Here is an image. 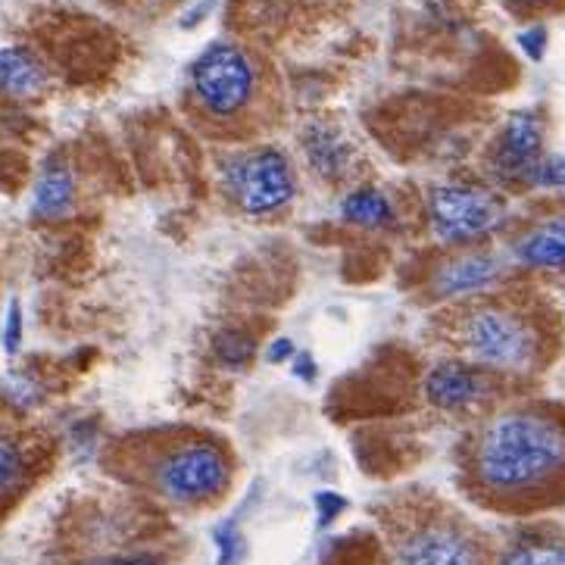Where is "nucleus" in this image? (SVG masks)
<instances>
[{
  "mask_svg": "<svg viewBox=\"0 0 565 565\" xmlns=\"http://www.w3.org/2000/svg\"><path fill=\"white\" fill-rule=\"evenodd\" d=\"M460 487L497 516L531 519L565 504V406L506 400L460 447Z\"/></svg>",
  "mask_w": 565,
  "mask_h": 565,
  "instance_id": "f257e3e1",
  "label": "nucleus"
},
{
  "mask_svg": "<svg viewBox=\"0 0 565 565\" xmlns=\"http://www.w3.org/2000/svg\"><path fill=\"white\" fill-rule=\"evenodd\" d=\"M434 338L450 357L482 365L512 387L538 382L560 353V316L541 297L500 287L450 303L434 323Z\"/></svg>",
  "mask_w": 565,
  "mask_h": 565,
  "instance_id": "f03ea898",
  "label": "nucleus"
},
{
  "mask_svg": "<svg viewBox=\"0 0 565 565\" xmlns=\"http://www.w3.org/2000/svg\"><path fill=\"white\" fill-rule=\"evenodd\" d=\"M384 534L387 565H494L490 541L441 500H406L387 516Z\"/></svg>",
  "mask_w": 565,
  "mask_h": 565,
  "instance_id": "7ed1b4c3",
  "label": "nucleus"
},
{
  "mask_svg": "<svg viewBox=\"0 0 565 565\" xmlns=\"http://www.w3.org/2000/svg\"><path fill=\"white\" fill-rule=\"evenodd\" d=\"M235 478V463L223 441L210 434L166 438L142 460L144 487L169 506L203 509L223 500Z\"/></svg>",
  "mask_w": 565,
  "mask_h": 565,
  "instance_id": "20e7f679",
  "label": "nucleus"
},
{
  "mask_svg": "<svg viewBox=\"0 0 565 565\" xmlns=\"http://www.w3.org/2000/svg\"><path fill=\"white\" fill-rule=\"evenodd\" d=\"M509 203L504 191L487 184H431L425 194V223L431 238L447 250L485 247L509 225Z\"/></svg>",
  "mask_w": 565,
  "mask_h": 565,
  "instance_id": "39448f33",
  "label": "nucleus"
},
{
  "mask_svg": "<svg viewBox=\"0 0 565 565\" xmlns=\"http://www.w3.org/2000/svg\"><path fill=\"white\" fill-rule=\"evenodd\" d=\"M260 94V69L241 44L216 41L191 66V98L206 120L235 122Z\"/></svg>",
  "mask_w": 565,
  "mask_h": 565,
  "instance_id": "423d86ee",
  "label": "nucleus"
},
{
  "mask_svg": "<svg viewBox=\"0 0 565 565\" xmlns=\"http://www.w3.org/2000/svg\"><path fill=\"white\" fill-rule=\"evenodd\" d=\"M223 188L228 201L247 216H275L297 197V176L279 147H257L231 154L223 162Z\"/></svg>",
  "mask_w": 565,
  "mask_h": 565,
  "instance_id": "0eeeda50",
  "label": "nucleus"
},
{
  "mask_svg": "<svg viewBox=\"0 0 565 565\" xmlns=\"http://www.w3.org/2000/svg\"><path fill=\"white\" fill-rule=\"evenodd\" d=\"M512 384L490 375L482 365L465 363L456 357H441L425 372L422 394L425 404L434 406L444 416H468L482 419L485 413L506 404Z\"/></svg>",
  "mask_w": 565,
  "mask_h": 565,
  "instance_id": "6e6552de",
  "label": "nucleus"
},
{
  "mask_svg": "<svg viewBox=\"0 0 565 565\" xmlns=\"http://www.w3.org/2000/svg\"><path fill=\"white\" fill-rule=\"evenodd\" d=\"M516 265L509 257L490 247H463L450 250L425 275V291L434 303H460L482 297L490 291H500L509 284Z\"/></svg>",
  "mask_w": 565,
  "mask_h": 565,
  "instance_id": "1a4fd4ad",
  "label": "nucleus"
},
{
  "mask_svg": "<svg viewBox=\"0 0 565 565\" xmlns=\"http://www.w3.org/2000/svg\"><path fill=\"white\" fill-rule=\"evenodd\" d=\"M506 257L522 272L565 275V201L538 203L522 219H509Z\"/></svg>",
  "mask_w": 565,
  "mask_h": 565,
  "instance_id": "9d476101",
  "label": "nucleus"
},
{
  "mask_svg": "<svg viewBox=\"0 0 565 565\" xmlns=\"http://www.w3.org/2000/svg\"><path fill=\"white\" fill-rule=\"evenodd\" d=\"M546 125L541 113L534 110H519L512 113L500 135L494 138L487 150V172L490 182L506 191H528L538 166L544 160Z\"/></svg>",
  "mask_w": 565,
  "mask_h": 565,
  "instance_id": "9b49d317",
  "label": "nucleus"
},
{
  "mask_svg": "<svg viewBox=\"0 0 565 565\" xmlns=\"http://www.w3.org/2000/svg\"><path fill=\"white\" fill-rule=\"evenodd\" d=\"M494 565H565V528L526 522L494 546Z\"/></svg>",
  "mask_w": 565,
  "mask_h": 565,
  "instance_id": "f8f14e48",
  "label": "nucleus"
},
{
  "mask_svg": "<svg viewBox=\"0 0 565 565\" xmlns=\"http://www.w3.org/2000/svg\"><path fill=\"white\" fill-rule=\"evenodd\" d=\"M79 197V182H76V172L66 160H50L41 166L38 182H35V194H32V210L35 216L44 223H57L63 216L72 213Z\"/></svg>",
  "mask_w": 565,
  "mask_h": 565,
  "instance_id": "ddd939ff",
  "label": "nucleus"
},
{
  "mask_svg": "<svg viewBox=\"0 0 565 565\" xmlns=\"http://www.w3.org/2000/svg\"><path fill=\"white\" fill-rule=\"evenodd\" d=\"M303 154H306V162L309 169L325 179V182H338L350 172V162H353V150L343 138L338 128L331 125H309L306 135H303Z\"/></svg>",
  "mask_w": 565,
  "mask_h": 565,
  "instance_id": "4468645a",
  "label": "nucleus"
},
{
  "mask_svg": "<svg viewBox=\"0 0 565 565\" xmlns=\"http://www.w3.org/2000/svg\"><path fill=\"white\" fill-rule=\"evenodd\" d=\"M341 219L347 225H357V228L384 231V228H391V225L397 223V206H394V201L384 191L365 184V188H357V191H350L343 197Z\"/></svg>",
  "mask_w": 565,
  "mask_h": 565,
  "instance_id": "2eb2a0df",
  "label": "nucleus"
},
{
  "mask_svg": "<svg viewBox=\"0 0 565 565\" xmlns=\"http://www.w3.org/2000/svg\"><path fill=\"white\" fill-rule=\"evenodd\" d=\"M47 81V72L35 54L25 47H3L0 50V94L10 98H32Z\"/></svg>",
  "mask_w": 565,
  "mask_h": 565,
  "instance_id": "dca6fc26",
  "label": "nucleus"
},
{
  "mask_svg": "<svg viewBox=\"0 0 565 565\" xmlns=\"http://www.w3.org/2000/svg\"><path fill=\"white\" fill-rule=\"evenodd\" d=\"M213 357L216 363L228 369V372H241L253 363L257 357V338L250 331H238V328H225L213 341Z\"/></svg>",
  "mask_w": 565,
  "mask_h": 565,
  "instance_id": "f3484780",
  "label": "nucleus"
},
{
  "mask_svg": "<svg viewBox=\"0 0 565 565\" xmlns=\"http://www.w3.org/2000/svg\"><path fill=\"white\" fill-rule=\"evenodd\" d=\"M29 482V456L16 438L0 434V500L13 497Z\"/></svg>",
  "mask_w": 565,
  "mask_h": 565,
  "instance_id": "a211bd4d",
  "label": "nucleus"
},
{
  "mask_svg": "<svg viewBox=\"0 0 565 565\" xmlns=\"http://www.w3.org/2000/svg\"><path fill=\"white\" fill-rule=\"evenodd\" d=\"M213 544H216V565H241L247 556V541L235 519H225L213 528Z\"/></svg>",
  "mask_w": 565,
  "mask_h": 565,
  "instance_id": "6ab92c4d",
  "label": "nucleus"
},
{
  "mask_svg": "<svg viewBox=\"0 0 565 565\" xmlns=\"http://www.w3.org/2000/svg\"><path fill=\"white\" fill-rule=\"evenodd\" d=\"M531 188H544V191H565V157H544Z\"/></svg>",
  "mask_w": 565,
  "mask_h": 565,
  "instance_id": "aec40b11",
  "label": "nucleus"
},
{
  "mask_svg": "<svg viewBox=\"0 0 565 565\" xmlns=\"http://www.w3.org/2000/svg\"><path fill=\"white\" fill-rule=\"evenodd\" d=\"M313 506H316V522H319V528H328L347 509V497L335 494V490H319L313 497Z\"/></svg>",
  "mask_w": 565,
  "mask_h": 565,
  "instance_id": "412c9836",
  "label": "nucleus"
},
{
  "mask_svg": "<svg viewBox=\"0 0 565 565\" xmlns=\"http://www.w3.org/2000/svg\"><path fill=\"white\" fill-rule=\"evenodd\" d=\"M22 347V306L20 301H10L7 309V323H3V350L7 357H16Z\"/></svg>",
  "mask_w": 565,
  "mask_h": 565,
  "instance_id": "4be33fe9",
  "label": "nucleus"
},
{
  "mask_svg": "<svg viewBox=\"0 0 565 565\" xmlns=\"http://www.w3.org/2000/svg\"><path fill=\"white\" fill-rule=\"evenodd\" d=\"M84 565H162L160 553L150 550H138V553H116V556H101Z\"/></svg>",
  "mask_w": 565,
  "mask_h": 565,
  "instance_id": "5701e85b",
  "label": "nucleus"
},
{
  "mask_svg": "<svg viewBox=\"0 0 565 565\" xmlns=\"http://www.w3.org/2000/svg\"><path fill=\"white\" fill-rule=\"evenodd\" d=\"M519 47L526 50L531 60H541L546 50V29L544 25H534V29H526L522 35H519Z\"/></svg>",
  "mask_w": 565,
  "mask_h": 565,
  "instance_id": "b1692460",
  "label": "nucleus"
},
{
  "mask_svg": "<svg viewBox=\"0 0 565 565\" xmlns=\"http://www.w3.org/2000/svg\"><path fill=\"white\" fill-rule=\"evenodd\" d=\"M294 353H297V343L291 341V338H275V341L265 347V360H269L272 365L291 363V360H294Z\"/></svg>",
  "mask_w": 565,
  "mask_h": 565,
  "instance_id": "393cba45",
  "label": "nucleus"
},
{
  "mask_svg": "<svg viewBox=\"0 0 565 565\" xmlns=\"http://www.w3.org/2000/svg\"><path fill=\"white\" fill-rule=\"evenodd\" d=\"M291 372L301 378V382H316V375H319V365H316V357L313 353H294V360H291Z\"/></svg>",
  "mask_w": 565,
  "mask_h": 565,
  "instance_id": "a878e982",
  "label": "nucleus"
},
{
  "mask_svg": "<svg viewBox=\"0 0 565 565\" xmlns=\"http://www.w3.org/2000/svg\"><path fill=\"white\" fill-rule=\"evenodd\" d=\"M512 10H528V13H534V10H546L550 3H556V0H506Z\"/></svg>",
  "mask_w": 565,
  "mask_h": 565,
  "instance_id": "bb28decb",
  "label": "nucleus"
}]
</instances>
